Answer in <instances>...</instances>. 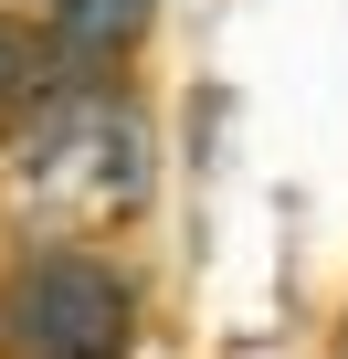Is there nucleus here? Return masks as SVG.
<instances>
[{"label":"nucleus","mask_w":348,"mask_h":359,"mask_svg":"<svg viewBox=\"0 0 348 359\" xmlns=\"http://www.w3.org/2000/svg\"><path fill=\"white\" fill-rule=\"evenodd\" d=\"M148 22H158V0H53V32L74 43V64L95 85H116V64L148 43Z\"/></svg>","instance_id":"20e7f679"},{"label":"nucleus","mask_w":348,"mask_h":359,"mask_svg":"<svg viewBox=\"0 0 348 359\" xmlns=\"http://www.w3.org/2000/svg\"><path fill=\"white\" fill-rule=\"evenodd\" d=\"M137 348V285L85 254V243H43L32 264H11L0 285V359H127Z\"/></svg>","instance_id":"f03ea898"},{"label":"nucleus","mask_w":348,"mask_h":359,"mask_svg":"<svg viewBox=\"0 0 348 359\" xmlns=\"http://www.w3.org/2000/svg\"><path fill=\"white\" fill-rule=\"evenodd\" d=\"M11 158H22V180H32V201L64 212V233L127 222V212L148 201V137H137V116H127L106 85H85V95H64L53 116H32V127L11 137Z\"/></svg>","instance_id":"f257e3e1"},{"label":"nucleus","mask_w":348,"mask_h":359,"mask_svg":"<svg viewBox=\"0 0 348 359\" xmlns=\"http://www.w3.org/2000/svg\"><path fill=\"white\" fill-rule=\"evenodd\" d=\"M95 74L74 64V43L53 32V11L43 22H22V11H0V137H22L32 116H53L64 95H85Z\"/></svg>","instance_id":"7ed1b4c3"}]
</instances>
